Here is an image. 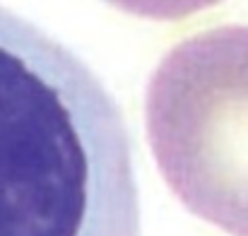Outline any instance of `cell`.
<instances>
[{"instance_id":"cell-1","label":"cell","mask_w":248,"mask_h":236,"mask_svg":"<svg viewBox=\"0 0 248 236\" xmlns=\"http://www.w3.org/2000/svg\"><path fill=\"white\" fill-rule=\"evenodd\" d=\"M0 236H140L133 138L70 46L0 5Z\"/></svg>"},{"instance_id":"cell-2","label":"cell","mask_w":248,"mask_h":236,"mask_svg":"<svg viewBox=\"0 0 248 236\" xmlns=\"http://www.w3.org/2000/svg\"><path fill=\"white\" fill-rule=\"evenodd\" d=\"M159 173L200 220L248 236V24L178 41L145 92Z\"/></svg>"},{"instance_id":"cell-3","label":"cell","mask_w":248,"mask_h":236,"mask_svg":"<svg viewBox=\"0 0 248 236\" xmlns=\"http://www.w3.org/2000/svg\"><path fill=\"white\" fill-rule=\"evenodd\" d=\"M104 2L113 5L121 12L142 17V19L176 22V19L198 15L202 10H210V7L219 5L222 0H104Z\"/></svg>"}]
</instances>
